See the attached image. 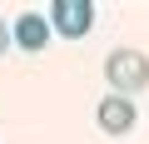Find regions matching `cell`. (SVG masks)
<instances>
[{
	"instance_id": "cell-5",
	"label": "cell",
	"mask_w": 149,
	"mask_h": 144,
	"mask_svg": "<svg viewBox=\"0 0 149 144\" xmlns=\"http://www.w3.org/2000/svg\"><path fill=\"white\" fill-rule=\"evenodd\" d=\"M10 50V30H5V20H0V55Z\"/></svg>"
},
{
	"instance_id": "cell-2",
	"label": "cell",
	"mask_w": 149,
	"mask_h": 144,
	"mask_svg": "<svg viewBox=\"0 0 149 144\" xmlns=\"http://www.w3.org/2000/svg\"><path fill=\"white\" fill-rule=\"evenodd\" d=\"M50 20H55L60 35L85 40L90 25H95V5H90V0H55V5H50Z\"/></svg>"
},
{
	"instance_id": "cell-4",
	"label": "cell",
	"mask_w": 149,
	"mask_h": 144,
	"mask_svg": "<svg viewBox=\"0 0 149 144\" xmlns=\"http://www.w3.org/2000/svg\"><path fill=\"white\" fill-rule=\"evenodd\" d=\"M10 40H15L20 50H40V45L50 40V20H45L40 10H25V15L15 20V30H10Z\"/></svg>"
},
{
	"instance_id": "cell-3",
	"label": "cell",
	"mask_w": 149,
	"mask_h": 144,
	"mask_svg": "<svg viewBox=\"0 0 149 144\" xmlns=\"http://www.w3.org/2000/svg\"><path fill=\"white\" fill-rule=\"evenodd\" d=\"M134 119H139V109H134V99H124V95H109V99H100V109H95V124H100L104 134H129Z\"/></svg>"
},
{
	"instance_id": "cell-1",
	"label": "cell",
	"mask_w": 149,
	"mask_h": 144,
	"mask_svg": "<svg viewBox=\"0 0 149 144\" xmlns=\"http://www.w3.org/2000/svg\"><path fill=\"white\" fill-rule=\"evenodd\" d=\"M104 80L129 99V95H139L144 85H149V55H139V50H114L109 60H104Z\"/></svg>"
}]
</instances>
